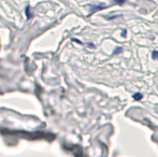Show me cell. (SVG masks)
Wrapping results in <instances>:
<instances>
[{
  "label": "cell",
  "instance_id": "1",
  "mask_svg": "<svg viewBox=\"0 0 158 157\" xmlns=\"http://www.w3.org/2000/svg\"><path fill=\"white\" fill-rule=\"evenodd\" d=\"M104 8H106L104 4H100V6H93L92 8H90V10H92V12H96V11L102 10V9H104Z\"/></svg>",
  "mask_w": 158,
  "mask_h": 157
},
{
  "label": "cell",
  "instance_id": "2",
  "mask_svg": "<svg viewBox=\"0 0 158 157\" xmlns=\"http://www.w3.org/2000/svg\"><path fill=\"white\" fill-rule=\"evenodd\" d=\"M142 98H143V95H142L141 93H135V94L133 95V99H135V101L142 100Z\"/></svg>",
  "mask_w": 158,
  "mask_h": 157
},
{
  "label": "cell",
  "instance_id": "3",
  "mask_svg": "<svg viewBox=\"0 0 158 157\" xmlns=\"http://www.w3.org/2000/svg\"><path fill=\"white\" fill-rule=\"evenodd\" d=\"M152 58L155 59V60H158V51H154L152 53Z\"/></svg>",
  "mask_w": 158,
  "mask_h": 157
},
{
  "label": "cell",
  "instance_id": "4",
  "mask_svg": "<svg viewBox=\"0 0 158 157\" xmlns=\"http://www.w3.org/2000/svg\"><path fill=\"white\" fill-rule=\"evenodd\" d=\"M123 51V48H116L114 51H113V54H118L119 52H122Z\"/></svg>",
  "mask_w": 158,
  "mask_h": 157
},
{
  "label": "cell",
  "instance_id": "5",
  "mask_svg": "<svg viewBox=\"0 0 158 157\" xmlns=\"http://www.w3.org/2000/svg\"><path fill=\"white\" fill-rule=\"evenodd\" d=\"M113 1L115 2V3H118V4H123L124 2L127 1V0H113Z\"/></svg>",
  "mask_w": 158,
  "mask_h": 157
}]
</instances>
